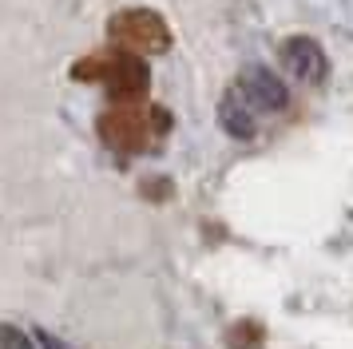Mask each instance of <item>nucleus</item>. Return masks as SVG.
Listing matches in <instances>:
<instances>
[{
  "instance_id": "f257e3e1",
  "label": "nucleus",
  "mask_w": 353,
  "mask_h": 349,
  "mask_svg": "<svg viewBox=\"0 0 353 349\" xmlns=\"http://www.w3.org/2000/svg\"><path fill=\"white\" fill-rule=\"evenodd\" d=\"M239 95L258 111V115H270V111H282L290 103V88L274 76L270 68H246L239 76Z\"/></svg>"
},
{
  "instance_id": "39448f33",
  "label": "nucleus",
  "mask_w": 353,
  "mask_h": 349,
  "mask_svg": "<svg viewBox=\"0 0 353 349\" xmlns=\"http://www.w3.org/2000/svg\"><path fill=\"white\" fill-rule=\"evenodd\" d=\"M103 139L112 143L115 151H139L147 143V127L131 108H123V111H115V115L103 119Z\"/></svg>"
},
{
  "instance_id": "6e6552de",
  "label": "nucleus",
  "mask_w": 353,
  "mask_h": 349,
  "mask_svg": "<svg viewBox=\"0 0 353 349\" xmlns=\"http://www.w3.org/2000/svg\"><path fill=\"white\" fill-rule=\"evenodd\" d=\"M36 341H40V349H76V346H68V341H60V337H52V333H36Z\"/></svg>"
},
{
  "instance_id": "0eeeda50",
  "label": "nucleus",
  "mask_w": 353,
  "mask_h": 349,
  "mask_svg": "<svg viewBox=\"0 0 353 349\" xmlns=\"http://www.w3.org/2000/svg\"><path fill=\"white\" fill-rule=\"evenodd\" d=\"M0 349H36L28 333L12 330V326H0Z\"/></svg>"
},
{
  "instance_id": "f03ea898",
  "label": "nucleus",
  "mask_w": 353,
  "mask_h": 349,
  "mask_svg": "<svg viewBox=\"0 0 353 349\" xmlns=\"http://www.w3.org/2000/svg\"><path fill=\"white\" fill-rule=\"evenodd\" d=\"M115 36H119L135 56H143V52H163V48H167V28H163V20L155 12H143V8L119 16V20H115Z\"/></svg>"
},
{
  "instance_id": "20e7f679",
  "label": "nucleus",
  "mask_w": 353,
  "mask_h": 349,
  "mask_svg": "<svg viewBox=\"0 0 353 349\" xmlns=\"http://www.w3.org/2000/svg\"><path fill=\"white\" fill-rule=\"evenodd\" d=\"M282 63H286L294 79H302V83H321L325 79V52L318 48V40H310V36H294L282 44Z\"/></svg>"
},
{
  "instance_id": "423d86ee",
  "label": "nucleus",
  "mask_w": 353,
  "mask_h": 349,
  "mask_svg": "<svg viewBox=\"0 0 353 349\" xmlns=\"http://www.w3.org/2000/svg\"><path fill=\"white\" fill-rule=\"evenodd\" d=\"M219 123H223L226 135H234V139H250V135L258 131V111L239 95V88H230V92L223 95V103H219Z\"/></svg>"
},
{
  "instance_id": "7ed1b4c3",
  "label": "nucleus",
  "mask_w": 353,
  "mask_h": 349,
  "mask_svg": "<svg viewBox=\"0 0 353 349\" xmlns=\"http://www.w3.org/2000/svg\"><path fill=\"white\" fill-rule=\"evenodd\" d=\"M99 76L108 79V88H112L119 99H143L147 83H151V76H147V63L139 60L135 52L112 56V60L99 68Z\"/></svg>"
}]
</instances>
